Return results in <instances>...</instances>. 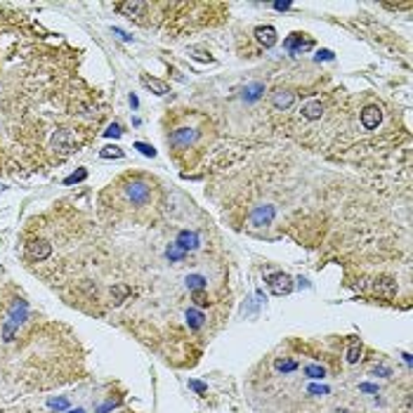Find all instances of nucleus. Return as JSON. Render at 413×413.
I'll use <instances>...</instances> for the list:
<instances>
[{
	"instance_id": "4be33fe9",
	"label": "nucleus",
	"mask_w": 413,
	"mask_h": 413,
	"mask_svg": "<svg viewBox=\"0 0 413 413\" xmlns=\"http://www.w3.org/2000/svg\"><path fill=\"white\" fill-rule=\"evenodd\" d=\"M274 368L279 371V373H293L295 368H298V364L293 359H276L274 361Z\"/></svg>"
},
{
	"instance_id": "c756f323",
	"label": "nucleus",
	"mask_w": 413,
	"mask_h": 413,
	"mask_svg": "<svg viewBox=\"0 0 413 413\" xmlns=\"http://www.w3.org/2000/svg\"><path fill=\"white\" fill-rule=\"evenodd\" d=\"M120 135H123V130H120L118 125H109L107 130H104V137H109V139H111V137L116 139V137H120Z\"/></svg>"
},
{
	"instance_id": "ea45409f",
	"label": "nucleus",
	"mask_w": 413,
	"mask_h": 413,
	"mask_svg": "<svg viewBox=\"0 0 413 413\" xmlns=\"http://www.w3.org/2000/svg\"><path fill=\"white\" fill-rule=\"evenodd\" d=\"M67 413H85L83 409H73V411H67Z\"/></svg>"
},
{
	"instance_id": "cd10ccee",
	"label": "nucleus",
	"mask_w": 413,
	"mask_h": 413,
	"mask_svg": "<svg viewBox=\"0 0 413 413\" xmlns=\"http://www.w3.org/2000/svg\"><path fill=\"white\" fill-rule=\"evenodd\" d=\"M135 149H139V154H144V156H156V149L149 147V144H144V142H135Z\"/></svg>"
},
{
	"instance_id": "2eb2a0df",
	"label": "nucleus",
	"mask_w": 413,
	"mask_h": 413,
	"mask_svg": "<svg viewBox=\"0 0 413 413\" xmlns=\"http://www.w3.org/2000/svg\"><path fill=\"white\" fill-rule=\"evenodd\" d=\"M265 92V85L262 83H251V85H246L243 88V99L246 102H255V99H260Z\"/></svg>"
},
{
	"instance_id": "f704fd0d",
	"label": "nucleus",
	"mask_w": 413,
	"mask_h": 413,
	"mask_svg": "<svg viewBox=\"0 0 413 413\" xmlns=\"http://www.w3.org/2000/svg\"><path fill=\"white\" fill-rule=\"evenodd\" d=\"M317 59H328V62H331V59H333V52H331V50H319Z\"/></svg>"
},
{
	"instance_id": "a878e982",
	"label": "nucleus",
	"mask_w": 413,
	"mask_h": 413,
	"mask_svg": "<svg viewBox=\"0 0 413 413\" xmlns=\"http://www.w3.org/2000/svg\"><path fill=\"white\" fill-rule=\"evenodd\" d=\"M47 406H50V409H57V411H67V409H69V399H64V397H59V399H50V401H47Z\"/></svg>"
},
{
	"instance_id": "39448f33",
	"label": "nucleus",
	"mask_w": 413,
	"mask_h": 413,
	"mask_svg": "<svg viewBox=\"0 0 413 413\" xmlns=\"http://www.w3.org/2000/svg\"><path fill=\"white\" fill-rule=\"evenodd\" d=\"M380 120H383V111H380V107H366L364 111H361V125H364L366 130L378 128Z\"/></svg>"
},
{
	"instance_id": "dca6fc26",
	"label": "nucleus",
	"mask_w": 413,
	"mask_h": 413,
	"mask_svg": "<svg viewBox=\"0 0 413 413\" xmlns=\"http://www.w3.org/2000/svg\"><path fill=\"white\" fill-rule=\"evenodd\" d=\"M375 293L383 295V298H392V295L397 293V283H394L392 279L378 281V283H375Z\"/></svg>"
},
{
	"instance_id": "ddd939ff",
	"label": "nucleus",
	"mask_w": 413,
	"mask_h": 413,
	"mask_svg": "<svg viewBox=\"0 0 413 413\" xmlns=\"http://www.w3.org/2000/svg\"><path fill=\"white\" fill-rule=\"evenodd\" d=\"M283 45H286L291 52H302V50H307V47H312V40H305L302 38V33H295L293 38H288Z\"/></svg>"
},
{
	"instance_id": "20e7f679",
	"label": "nucleus",
	"mask_w": 413,
	"mask_h": 413,
	"mask_svg": "<svg viewBox=\"0 0 413 413\" xmlns=\"http://www.w3.org/2000/svg\"><path fill=\"white\" fill-rule=\"evenodd\" d=\"M26 251L33 260L43 262V260H47V257L52 255V246H50L47 241H31V243L26 246Z\"/></svg>"
},
{
	"instance_id": "7c9ffc66",
	"label": "nucleus",
	"mask_w": 413,
	"mask_h": 413,
	"mask_svg": "<svg viewBox=\"0 0 413 413\" xmlns=\"http://www.w3.org/2000/svg\"><path fill=\"white\" fill-rule=\"evenodd\" d=\"M189 387H191L194 392H199V394H206V392H208V387L203 385L201 380H189Z\"/></svg>"
},
{
	"instance_id": "5701e85b",
	"label": "nucleus",
	"mask_w": 413,
	"mask_h": 413,
	"mask_svg": "<svg viewBox=\"0 0 413 413\" xmlns=\"http://www.w3.org/2000/svg\"><path fill=\"white\" fill-rule=\"evenodd\" d=\"M184 255H187V253H184V251L177 246V243H170V246H168V251H165V257H168L170 262H180Z\"/></svg>"
},
{
	"instance_id": "aec40b11",
	"label": "nucleus",
	"mask_w": 413,
	"mask_h": 413,
	"mask_svg": "<svg viewBox=\"0 0 413 413\" xmlns=\"http://www.w3.org/2000/svg\"><path fill=\"white\" fill-rule=\"evenodd\" d=\"M187 288L189 291H203V288H206V276H201V274H189Z\"/></svg>"
},
{
	"instance_id": "f3484780",
	"label": "nucleus",
	"mask_w": 413,
	"mask_h": 413,
	"mask_svg": "<svg viewBox=\"0 0 413 413\" xmlns=\"http://www.w3.org/2000/svg\"><path fill=\"white\" fill-rule=\"evenodd\" d=\"M144 7H147L144 2H118V5H116V10H118V12H123V14H128L130 19H133L135 14L142 12Z\"/></svg>"
},
{
	"instance_id": "e433bc0d",
	"label": "nucleus",
	"mask_w": 413,
	"mask_h": 413,
	"mask_svg": "<svg viewBox=\"0 0 413 413\" xmlns=\"http://www.w3.org/2000/svg\"><path fill=\"white\" fill-rule=\"evenodd\" d=\"M364 392H378V387L375 385H371V383H364V385H359Z\"/></svg>"
},
{
	"instance_id": "2f4dec72",
	"label": "nucleus",
	"mask_w": 413,
	"mask_h": 413,
	"mask_svg": "<svg viewBox=\"0 0 413 413\" xmlns=\"http://www.w3.org/2000/svg\"><path fill=\"white\" fill-rule=\"evenodd\" d=\"M309 392H312V394H317V397H319V394H328V387H319V385H309Z\"/></svg>"
},
{
	"instance_id": "b1692460",
	"label": "nucleus",
	"mask_w": 413,
	"mask_h": 413,
	"mask_svg": "<svg viewBox=\"0 0 413 413\" xmlns=\"http://www.w3.org/2000/svg\"><path fill=\"white\" fill-rule=\"evenodd\" d=\"M359 359H361V343L359 340H352V345L347 349V361H349V364H357Z\"/></svg>"
},
{
	"instance_id": "c9c22d12",
	"label": "nucleus",
	"mask_w": 413,
	"mask_h": 413,
	"mask_svg": "<svg viewBox=\"0 0 413 413\" xmlns=\"http://www.w3.org/2000/svg\"><path fill=\"white\" fill-rule=\"evenodd\" d=\"M383 375V378H387V375H390V368H385V366H375V375Z\"/></svg>"
},
{
	"instance_id": "58836bf2",
	"label": "nucleus",
	"mask_w": 413,
	"mask_h": 413,
	"mask_svg": "<svg viewBox=\"0 0 413 413\" xmlns=\"http://www.w3.org/2000/svg\"><path fill=\"white\" fill-rule=\"evenodd\" d=\"M128 99H130V107H133V109H137V107H139V99H137V97H135V94H130V97H128Z\"/></svg>"
},
{
	"instance_id": "4c0bfd02",
	"label": "nucleus",
	"mask_w": 413,
	"mask_h": 413,
	"mask_svg": "<svg viewBox=\"0 0 413 413\" xmlns=\"http://www.w3.org/2000/svg\"><path fill=\"white\" fill-rule=\"evenodd\" d=\"M114 406H116V404H114V401H109V404H104V406H99V409H97V413H107L109 409H114Z\"/></svg>"
},
{
	"instance_id": "c85d7f7f",
	"label": "nucleus",
	"mask_w": 413,
	"mask_h": 413,
	"mask_svg": "<svg viewBox=\"0 0 413 413\" xmlns=\"http://www.w3.org/2000/svg\"><path fill=\"white\" fill-rule=\"evenodd\" d=\"M194 305H196V307H206V305H208V295L203 293V291H194Z\"/></svg>"
},
{
	"instance_id": "bb28decb",
	"label": "nucleus",
	"mask_w": 413,
	"mask_h": 413,
	"mask_svg": "<svg viewBox=\"0 0 413 413\" xmlns=\"http://www.w3.org/2000/svg\"><path fill=\"white\" fill-rule=\"evenodd\" d=\"M85 177H88V170H78V173L69 175L67 180H64V184H76V182H83Z\"/></svg>"
},
{
	"instance_id": "0eeeda50",
	"label": "nucleus",
	"mask_w": 413,
	"mask_h": 413,
	"mask_svg": "<svg viewBox=\"0 0 413 413\" xmlns=\"http://www.w3.org/2000/svg\"><path fill=\"white\" fill-rule=\"evenodd\" d=\"M125 194H128V199L133 201V203H147L149 201V187L144 182H133V184H128L125 187Z\"/></svg>"
},
{
	"instance_id": "473e14b6",
	"label": "nucleus",
	"mask_w": 413,
	"mask_h": 413,
	"mask_svg": "<svg viewBox=\"0 0 413 413\" xmlns=\"http://www.w3.org/2000/svg\"><path fill=\"white\" fill-rule=\"evenodd\" d=\"M293 5L291 2H274V10H279V12H286V10H291Z\"/></svg>"
},
{
	"instance_id": "9b49d317",
	"label": "nucleus",
	"mask_w": 413,
	"mask_h": 413,
	"mask_svg": "<svg viewBox=\"0 0 413 413\" xmlns=\"http://www.w3.org/2000/svg\"><path fill=\"white\" fill-rule=\"evenodd\" d=\"M142 85H144V88H149V90H151L154 94H161V97L170 92L168 83H163V80H159V78H151V76H147V73L142 76Z\"/></svg>"
},
{
	"instance_id": "412c9836",
	"label": "nucleus",
	"mask_w": 413,
	"mask_h": 413,
	"mask_svg": "<svg viewBox=\"0 0 413 413\" xmlns=\"http://www.w3.org/2000/svg\"><path fill=\"white\" fill-rule=\"evenodd\" d=\"M128 295H130V288H128V286H114V288H111V298H114L111 302H114V305H120Z\"/></svg>"
},
{
	"instance_id": "6e6552de",
	"label": "nucleus",
	"mask_w": 413,
	"mask_h": 413,
	"mask_svg": "<svg viewBox=\"0 0 413 413\" xmlns=\"http://www.w3.org/2000/svg\"><path fill=\"white\" fill-rule=\"evenodd\" d=\"M295 102V94L291 90H276V92H272V107L279 109V111H286V109H291Z\"/></svg>"
},
{
	"instance_id": "f257e3e1",
	"label": "nucleus",
	"mask_w": 413,
	"mask_h": 413,
	"mask_svg": "<svg viewBox=\"0 0 413 413\" xmlns=\"http://www.w3.org/2000/svg\"><path fill=\"white\" fill-rule=\"evenodd\" d=\"M267 286H269V291L274 295H288L293 291V281H291L288 274H283V272L269 274V276H267Z\"/></svg>"
},
{
	"instance_id": "423d86ee",
	"label": "nucleus",
	"mask_w": 413,
	"mask_h": 413,
	"mask_svg": "<svg viewBox=\"0 0 413 413\" xmlns=\"http://www.w3.org/2000/svg\"><path fill=\"white\" fill-rule=\"evenodd\" d=\"M52 144L69 154V151H73V147H76V137H73L71 130H57V133L52 135Z\"/></svg>"
},
{
	"instance_id": "393cba45",
	"label": "nucleus",
	"mask_w": 413,
	"mask_h": 413,
	"mask_svg": "<svg viewBox=\"0 0 413 413\" xmlns=\"http://www.w3.org/2000/svg\"><path fill=\"white\" fill-rule=\"evenodd\" d=\"M99 156H102V159H120V156H123V149L116 147V144H109V147H104L99 151Z\"/></svg>"
},
{
	"instance_id": "1a4fd4ad",
	"label": "nucleus",
	"mask_w": 413,
	"mask_h": 413,
	"mask_svg": "<svg viewBox=\"0 0 413 413\" xmlns=\"http://www.w3.org/2000/svg\"><path fill=\"white\" fill-rule=\"evenodd\" d=\"M26 312H28L26 300H17V302L12 305V309H10V319H7V323L14 326V328H19V323H24V319H26Z\"/></svg>"
},
{
	"instance_id": "7ed1b4c3",
	"label": "nucleus",
	"mask_w": 413,
	"mask_h": 413,
	"mask_svg": "<svg viewBox=\"0 0 413 413\" xmlns=\"http://www.w3.org/2000/svg\"><path fill=\"white\" fill-rule=\"evenodd\" d=\"M196 137H199V133L191 130V128H177L170 135V144H175V147H189V144L196 142Z\"/></svg>"
},
{
	"instance_id": "4468645a",
	"label": "nucleus",
	"mask_w": 413,
	"mask_h": 413,
	"mask_svg": "<svg viewBox=\"0 0 413 413\" xmlns=\"http://www.w3.org/2000/svg\"><path fill=\"white\" fill-rule=\"evenodd\" d=\"M302 116L307 120H317L323 116V107H321V102H307L305 107H302Z\"/></svg>"
},
{
	"instance_id": "f03ea898",
	"label": "nucleus",
	"mask_w": 413,
	"mask_h": 413,
	"mask_svg": "<svg viewBox=\"0 0 413 413\" xmlns=\"http://www.w3.org/2000/svg\"><path fill=\"white\" fill-rule=\"evenodd\" d=\"M274 215H276V208H274V206H257L253 213H251V225L265 227L274 220Z\"/></svg>"
},
{
	"instance_id": "6ab92c4d",
	"label": "nucleus",
	"mask_w": 413,
	"mask_h": 413,
	"mask_svg": "<svg viewBox=\"0 0 413 413\" xmlns=\"http://www.w3.org/2000/svg\"><path fill=\"white\" fill-rule=\"evenodd\" d=\"M305 375L312 378V380H323L326 378V368L321 364H309V366H305Z\"/></svg>"
},
{
	"instance_id": "a211bd4d",
	"label": "nucleus",
	"mask_w": 413,
	"mask_h": 413,
	"mask_svg": "<svg viewBox=\"0 0 413 413\" xmlns=\"http://www.w3.org/2000/svg\"><path fill=\"white\" fill-rule=\"evenodd\" d=\"M203 321H206L203 312H199V309H187V323L191 331H199L201 326H203Z\"/></svg>"
},
{
	"instance_id": "9d476101",
	"label": "nucleus",
	"mask_w": 413,
	"mask_h": 413,
	"mask_svg": "<svg viewBox=\"0 0 413 413\" xmlns=\"http://www.w3.org/2000/svg\"><path fill=\"white\" fill-rule=\"evenodd\" d=\"M184 253L187 251H196L199 248V234L196 231H180V236H177V241H175Z\"/></svg>"
},
{
	"instance_id": "f8f14e48",
	"label": "nucleus",
	"mask_w": 413,
	"mask_h": 413,
	"mask_svg": "<svg viewBox=\"0 0 413 413\" xmlns=\"http://www.w3.org/2000/svg\"><path fill=\"white\" fill-rule=\"evenodd\" d=\"M255 38L260 40L265 47H272L276 43V31L272 26H260V28H255Z\"/></svg>"
},
{
	"instance_id": "72a5a7b5",
	"label": "nucleus",
	"mask_w": 413,
	"mask_h": 413,
	"mask_svg": "<svg viewBox=\"0 0 413 413\" xmlns=\"http://www.w3.org/2000/svg\"><path fill=\"white\" fill-rule=\"evenodd\" d=\"M114 36H118L120 40H133V36H128L123 28H114Z\"/></svg>"
}]
</instances>
